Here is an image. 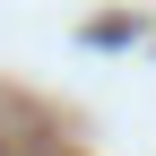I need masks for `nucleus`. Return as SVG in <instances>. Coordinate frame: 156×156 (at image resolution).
Listing matches in <instances>:
<instances>
[{
	"mask_svg": "<svg viewBox=\"0 0 156 156\" xmlns=\"http://www.w3.org/2000/svg\"><path fill=\"white\" fill-rule=\"evenodd\" d=\"M0 156H9V147H0Z\"/></svg>",
	"mask_w": 156,
	"mask_h": 156,
	"instance_id": "obj_1",
	"label": "nucleus"
}]
</instances>
